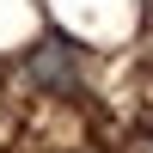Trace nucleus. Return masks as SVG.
<instances>
[{
    "label": "nucleus",
    "mask_w": 153,
    "mask_h": 153,
    "mask_svg": "<svg viewBox=\"0 0 153 153\" xmlns=\"http://www.w3.org/2000/svg\"><path fill=\"white\" fill-rule=\"evenodd\" d=\"M25 80L37 86V92H74L80 86V43L74 37H61V31H43L37 37V49L25 55Z\"/></svg>",
    "instance_id": "1"
}]
</instances>
